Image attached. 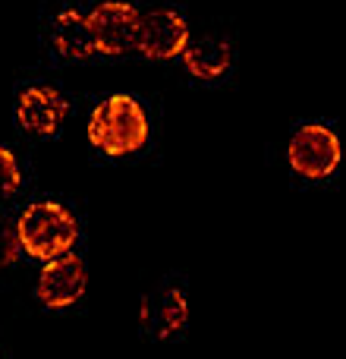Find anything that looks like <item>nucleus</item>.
<instances>
[{
	"instance_id": "9b49d317",
	"label": "nucleus",
	"mask_w": 346,
	"mask_h": 359,
	"mask_svg": "<svg viewBox=\"0 0 346 359\" xmlns=\"http://www.w3.org/2000/svg\"><path fill=\"white\" fill-rule=\"evenodd\" d=\"M22 252V240H19V227L6 215H0V268L13 265Z\"/></svg>"
},
{
	"instance_id": "0eeeda50",
	"label": "nucleus",
	"mask_w": 346,
	"mask_h": 359,
	"mask_svg": "<svg viewBox=\"0 0 346 359\" xmlns=\"http://www.w3.org/2000/svg\"><path fill=\"white\" fill-rule=\"evenodd\" d=\"M67 98L50 86H32L19 95L16 101V117L25 133L32 136H54L60 123L67 120Z\"/></svg>"
},
{
	"instance_id": "7ed1b4c3",
	"label": "nucleus",
	"mask_w": 346,
	"mask_h": 359,
	"mask_svg": "<svg viewBox=\"0 0 346 359\" xmlns=\"http://www.w3.org/2000/svg\"><path fill=\"white\" fill-rule=\"evenodd\" d=\"M343 158L340 149V139H337L334 130L321 123H309V126H299L296 136L290 139L286 145V161L290 168L296 170L299 177H309V180H324L337 170Z\"/></svg>"
},
{
	"instance_id": "9d476101",
	"label": "nucleus",
	"mask_w": 346,
	"mask_h": 359,
	"mask_svg": "<svg viewBox=\"0 0 346 359\" xmlns=\"http://www.w3.org/2000/svg\"><path fill=\"white\" fill-rule=\"evenodd\" d=\"M179 57H183L186 69H189L192 76H198V79H217V76L227 73L230 60H233V54H230V41L214 38V35H205V38L189 41Z\"/></svg>"
},
{
	"instance_id": "6e6552de",
	"label": "nucleus",
	"mask_w": 346,
	"mask_h": 359,
	"mask_svg": "<svg viewBox=\"0 0 346 359\" xmlns=\"http://www.w3.org/2000/svg\"><path fill=\"white\" fill-rule=\"evenodd\" d=\"M139 322L155 341H167L183 325L189 322V303H186L183 290L177 287H161L155 293L142 297V309H139Z\"/></svg>"
},
{
	"instance_id": "f257e3e1",
	"label": "nucleus",
	"mask_w": 346,
	"mask_h": 359,
	"mask_svg": "<svg viewBox=\"0 0 346 359\" xmlns=\"http://www.w3.org/2000/svg\"><path fill=\"white\" fill-rule=\"evenodd\" d=\"M88 142L104 155H132L148 142V117L142 104L130 95H113L95 107L88 120Z\"/></svg>"
},
{
	"instance_id": "423d86ee",
	"label": "nucleus",
	"mask_w": 346,
	"mask_h": 359,
	"mask_svg": "<svg viewBox=\"0 0 346 359\" xmlns=\"http://www.w3.org/2000/svg\"><path fill=\"white\" fill-rule=\"evenodd\" d=\"M189 44V25L173 10H151L139 22V41L136 50L148 60H173Z\"/></svg>"
},
{
	"instance_id": "f03ea898",
	"label": "nucleus",
	"mask_w": 346,
	"mask_h": 359,
	"mask_svg": "<svg viewBox=\"0 0 346 359\" xmlns=\"http://www.w3.org/2000/svg\"><path fill=\"white\" fill-rule=\"evenodd\" d=\"M16 227L19 240H22V252L41 262H54L60 255L73 252L76 240H79V224H76L73 211L63 208L60 202L29 205L16 221Z\"/></svg>"
},
{
	"instance_id": "20e7f679",
	"label": "nucleus",
	"mask_w": 346,
	"mask_h": 359,
	"mask_svg": "<svg viewBox=\"0 0 346 359\" xmlns=\"http://www.w3.org/2000/svg\"><path fill=\"white\" fill-rule=\"evenodd\" d=\"M139 22H142V13L132 4H123V0H107V4L95 6V13L88 16V25H92L95 35V50L111 57L136 50Z\"/></svg>"
},
{
	"instance_id": "1a4fd4ad",
	"label": "nucleus",
	"mask_w": 346,
	"mask_h": 359,
	"mask_svg": "<svg viewBox=\"0 0 346 359\" xmlns=\"http://www.w3.org/2000/svg\"><path fill=\"white\" fill-rule=\"evenodd\" d=\"M50 44L60 57L67 60H85L95 54V35L88 16H82L79 10H63L50 22Z\"/></svg>"
},
{
	"instance_id": "f8f14e48",
	"label": "nucleus",
	"mask_w": 346,
	"mask_h": 359,
	"mask_svg": "<svg viewBox=\"0 0 346 359\" xmlns=\"http://www.w3.org/2000/svg\"><path fill=\"white\" fill-rule=\"evenodd\" d=\"M19 186H22V170H19L13 151H6L0 145V198H10Z\"/></svg>"
},
{
	"instance_id": "39448f33",
	"label": "nucleus",
	"mask_w": 346,
	"mask_h": 359,
	"mask_svg": "<svg viewBox=\"0 0 346 359\" xmlns=\"http://www.w3.org/2000/svg\"><path fill=\"white\" fill-rule=\"evenodd\" d=\"M88 287L85 262L76 252H67L54 262H44L41 274H38V299L48 309H67V306L79 303L82 293Z\"/></svg>"
}]
</instances>
